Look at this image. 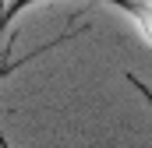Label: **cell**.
Instances as JSON below:
<instances>
[{"mask_svg":"<svg viewBox=\"0 0 152 148\" xmlns=\"http://www.w3.org/2000/svg\"><path fill=\"white\" fill-rule=\"evenodd\" d=\"M103 4L113 7V11H120L134 25V32L142 36V42L152 49V0H103Z\"/></svg>","mask_w":152,"mask_h":148,"instance_id":"1","label":"cell"},{"mask_svg":"<svg viewBox=\"0 0 152 148\" xmlns=\"http://www.w3.org/2000/svg\"><path fill=\"white\" fill-rule=\"evenodd\" d=\"M39 4H46V0H11L7 7H4V18H0V32L7 28V25H14L25 11H32V7H39Z\"/></svg>","mask_w":152,"mask_h":148,"instance_id":"2","label":"cell"},{"mask_svg":"<svg viewBox=\"0 0 152 148\" xmlns=\"http://www.w3.org/2000/svg\"><path fill=\"white\" fill-rule=\"evenodd\" d=\"M127 81H131V85H134V88H138V92H142V95L149 99V106H152V92H149V88H145V85H142V81H138L134 74H127Z\"/></svg>","mask_w":152,"mask_h":148,"instance_id":"3","label":"cell"}]
</instances>
